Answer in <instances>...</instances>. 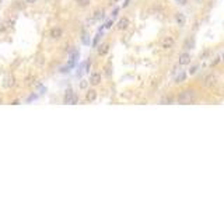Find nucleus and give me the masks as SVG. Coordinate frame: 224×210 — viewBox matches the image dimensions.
<instances>
[{
    "label": "nucleus",
    "mask_w": 224,
    "mask_h": 210,
    "mask_svg": "<svg viewBox=\"0 0 224 210\" xmlns=\"http://www.w3.org/2000/svg\"><path fill=\"white\" fill-rule=\"evenodd\" d=\"M195 99V91L193 90H185L178 95V102L179 104H191Z\"/></svg>",
    "instance_id": "f257e3e1"
},
{
    "label": "nucleus",
    "mask_w": 224,
    "mask_h": 210,
    "mask_svg": "<svg viewBox=\"0 0 224 210\" xmlns=\"http://www.w3.org/2000/svg\"><path fill=\"white\" fill-rule=\"evenodd\" d=\"M63 101H65V104H76V102H77V95L73 92L72 88H67L66 90V94H65Z\"/></svg>",
    "instance_id": "f03ea898"
},
{
    "label": "nucleus",
    "mask_w": 224,
    "mask_h": 210,
    "mask_svg": "<svg viewBox=\"0 0 224 210\" xmlns=\"http://www.w3.org/2000/svg\"><path fill=\"white\" fill-rule=\"evenodd\" d=\"M174 45H175V39L172 37H165L161 41V48L163 49H171V48H174Z\"/></svg>",
    "instance_id": "7ed1b4c3"
},
{
    "label": "nucleus",
    "mask_w": 224,
    "mask_h": 210,
    "mask_svg": "<svg viewBox=\"0 0 224 210\" xmlns=\"http://www.w3.org/2000/svg\"><path fill=\"white\" fill-rule=\"evenodd\" d=\"M49 35H51V38H53V39H59L63 37V29L59 28V27H55V28H52L51 31H49Z\"/></svg>",
    "instance_id": "20e7f679"
},
{
    "label": "nucleus",
    "mask_w": 224,
    "mask_h": 210,
    "mask_svg": "<svg viewBox=\"0 0 224 210\" xmlns=\"http://www.w3.org/2000/svg\"><path fill=\"white\" fill-rule=\"evenodd\" d=\"M108 52H109V44L108 42H104L97 48V53L100 56H105V55H108Z\"/></svg>",
    "instance_id": "39448f33"
},
{
    "label": "nucleus",
    "mask_w": 224,
    "mask_h": 210,
    "mask_svg": "<svg viewBox=\"0 0 224 210\" xmlns=\"http://www.w3.org/2000/svg\"><path fill=\"white\" fill-rule=\"evenodd\" d=\"M95 99H97V91L92 90V88H90L88 91L85 92V102L91 104V102H94Z\"/></svg>",
    "instance_id": "423d86ee"
},
{
    "label": "nucleus",
    "mask_w": 224,
    "mask_h": 210,
    "mask_svg": "<svg viewBox=\"0 0 224 210\" xmlns=\"http://www.w3.org/2000/svg\"><path fill=\"white\" fill-rule=\"evenodd\" d=\"M129 25H130V21H129V18H126V17H122V18H119V21H118V24H116L118 29H120V31L126 29Z\"/></svg>",
    "instance_id": "0eeeda50"
},
{
    "label": "nucleus",
    "mask_w": 224,
    "mask_h": 210,
    "mask_svg": "<svg viewBox=\"0 0 224 210\" xmlns=\"http://www.w3.org/2000/svg\"><path fill=\"white\" fill-rule=\"evenodd\" d=\"M191 62V55L189 53H182V55H179V59H178V64L179 66H185V64H188Z\"/></svg>",
    "instance_id": "6e6552de"
},
{
    "label": "nucleus",
    "mask_w": 224,
    "mask_h": 210,
    "mask_svg": "<svg viewBox=\"0 0 224 210\" xmlns=\"http://www.w3.org/2000/svg\"><path fill=\"white\" fill-rule=\"evenodd\" d=\"M90 83H91L92 86H97V84L101 83V73H98V72L92 73L91 77H90Z\"/></svg>",
    "instance_id": "1a4fd4ad"
},
{
    "label": "nucleus",
    "mask_w": 224,
    "mask_h": 210,
    "mask_svg": "<svg viewBox=\"0 0 224 210\" xmlns=\"http://www.w3.org/2000/svg\"><path fill=\"white\" fill-rule=\"evenodd\" d=\"M175 21H177V24H178L179 27H183V25H185V22H186L185 14H182V13H177V14H175Z\"/></svg>",
    "instance_id": "9d476101"
},
{
    "label": "nucleus",
    "mask_w": 224,
    "mask_h": 210,
    "mask_svg": "<svg viewBox=\"0 0 224 210\" xmlns=\"http://www.w3.org/2000/svg\"><path fill=\"white\" fill-rule=\"evenodd\" d=\"M14 84H16V79H14L11 74H9V76L4 79V87H13Z\"/></svg>",
    "instance_id": "9b49d317"
},
{
    "label": "nucleus",
    "mask_w": 224,
    "mask_h": 210,
    "mask_svg": "<svg viewBox=\"0 0 224 210\" xmlns=\"http://www.w3.org/2000/svg\"><path fill=\"white\" fill-rule=\"evenodd\" d=\"M185 79H186V74L183 73V72H181V73L178 74L177 77H175V81H177V83H182V81H183Z\"/></svg>",
    "instance_id": "f8f14e48"
},
{
    "label": "nucleus",
    "mask_w": 224,
    "mask_h": 210,
    "mask_svg": "<svg viewBox=\"0 0 224 210\" xmlns=\"http://www.w3.org/2000/svg\"><path fill=\"white\" fill-rule=\"evenodd\" d=\"M76 3L79 4L80 7H87L90 4V0H76Z\"/></svg>",
    "instance_id": "ddd939ff"
},
{
    "label": "nucleus",
    "mask_w": 224,
    "mask_h": 210,
    "mask_svg": "<svg viewBox=\"0 0 224 210\" xmlns=\"http://www.w3.org/2000/svg\"><path fill=\"white\" fill-rule=\"evenodd\" d=\"M102 17H104V11H102V10H100V11H95V13H94V18L95 20H101Z\"/></svg>",
    "instance_id": "4468645a"
},
{
    "label": "nucleus",
    "mask_w": 224,
    "mask_h": 210,
    "mask_svg": "<svg viewBox=\"0 0 224 210\" xmlns=\"http://www.w3.org/2000/svg\"><path fill=\"white\" fill-rule=\"evenodd\" d=\"M87 87H88V81H85V80H81V81H80V88H81V90H85Z\"/></svg>",
    "instance_id": "2eb2a0df"
},
{
    "label": "nucleus",
    "mask_w": 224,
    "mask_h": 210,
    "mask_svg": "<svg viewBox=\"0 0 224 210\" xmlns=\"http://www.w3.org/2000/svg\"><path fill=\"white\" fill-rule=\"evenodd\" d=\"M112 24H114V20L111 18V20H108V21L105 22V25H104V27H105V28H107V29H109L111 27H112Z\"/></svg>",
    "instance_id": "dca6fc26"
},
{
    "label": "nucleus",
    "mask_w": 224,
    "mask_h": 210,
    "mask_svg": "<svg viewBox=\"0 0 224 210\" xmlns=\"http://www.w3.org/2000/svg\"><path fill=\"white\" fill-rule=\"evenodd\" d=\"M100 37H101V35L98 34L97 37H95V38H94V42H92V46H97V42H98V39H100Z\"/></svg>",
    "instance_id": "f3484780"
},
{
    "label": "nucleus",
    "mask_w": 224,
    "mask_h": 210,
    "mask_svg": "<svg viewBox=\"0 0 224 210\" xmlns=\"http://www.w3.org/2000/svg\"><path fill=\"white\" fill-rule=\"evenodd\" d=\"M88 42H90V41H88V35L85 34L84 37H83V44H88Z\"/></svg>",
    "instance_id": "a211bd4d"
},
{
    "label": "nucleus",
    "mask_w": 224,
    "mask_h": 210,
    "mask_svg": "<svg viewBox=\"0 0 224 210\" xmlns=\"http://www.w3.org/2000/svg\"><path fill=\"white\" fill-rule=\"evenodd\" d=\"M177 2L181 4V6H186V4H188V0H177Z\"/></svg>",
    "instance_id": "6ab92c4d"
},
{
    "label": "nucleus",
    "mask_w": 224,
    "mask_h": 210,
    "mask_svg": "<svg viewBox=\"0 0 224 210\" xmlns=\"http://www.w3.org/2000/svg\"><path fill=\"white\" fill-rule=\"evenodd\" d=\"M196 70H198V66H193V67H192V69H191V70H189V73H191V74L196 73Z\"/></svg>",
    "instance_id": "aec40b11"
},
{
    "label": "nucleus",
    "mask_w": 224,
    "mask_h": 210,
    "mask_svg": "<svg viewBox=\"0 0 224 210\" xmlns=\"http://www.w3.org/2000/svg\"><path fill=\"white\" fill-rule=\"evenodd\" d=\"M118 11H119V9H115V10H114V13H112V17H115V16H116V14H118Z\"/></svg>",
    "instance_id": "412c9836"
},
{
    "label": "nucleus",
    "mask_w": 224,
    "mask_h": 210,
    "mask_svg": "<svg viewBox=\"0 0 224 210\" xmlns=\"http://www.w3.org/2000/svg\"><path fill=\"white\" fill-rule=\"evenodd\" d=\"M128 4H129V0H125V3H123V7H128Z\"/></svg>",
    "instance_id": "4be33fe9"
},
{
    "label": "nucleus",
    "mask_w": 224,
    "mask_h": 210,
    "mask_svg": "<svg viewBox=\"0 0 224 210\" xmlns=\"http://www.w3.org/2000/svg\"><path fill=\"white\" fill-rule=\"evenodd\" d=\"M37 0H27V3H29V4H32V3H35Z\"/></svg>",
    "instance_id": "5701e85b"
},
{
    "label": "nucleus",
    "mask_w": 224,
    "mask_h": 210,
    "mask_svg": "<svg viewBox=\"0 0 224 210\" xmlns=\"http://www.w3.org/2000/svg\"><path fill=\"white\" fill-rule=\"evenodd\" d=\"M0 104H2V99H0Z\"/></svg>",
    "instance_id": "b1692460"
},
{
    "label": "nucleus",
    "mask_w": 224,
    "mask_h": 210,
    "mask_svg": "<svg viewBox=\"0 0 224 210\" xmlns=\"http://www.w3.org/2000/svg\"><path fill=\"white\" fill-rule=\"evenodd\" d=\"M223 59H224V55H223Z\"/></svg>",
    "instance_id": "393cba45"
}]
</instances>
